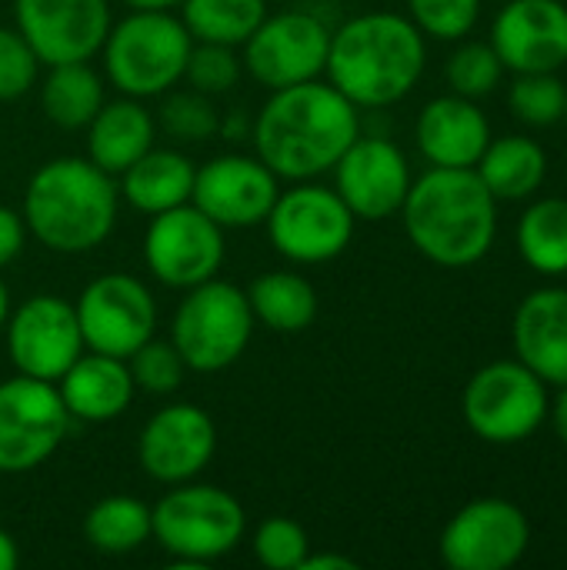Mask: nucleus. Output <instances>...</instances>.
I'll return each mask as SVG.
<instances>
[{"label": "nucleus", "instance_id": "obj_1", "mask_svg": "<svg viewBox=\"0 0 567 570\" xmlns=\"http://www.w3.org/2000/svg\"><path fill=\"white\" fill-rule=\"evenodd\" d=\"M358 134V107L321 77L271 90L251 127L257 157L277 174V180L291 184L317 180L334 170Z\"/></svg>", "mask_w": 567, "mask_h": 570}, {"label": "nucleus", "instance_id": "obj_2", "mask_svg": "<svg viewBox=\"0 0 567 570\" xmlns=\"http://www.w3.org/2000/svg\"><path fill=\"white\" fill-rule=\"evenodd\" d=\"M428 37L411 17L374 10L331 30L324 77L358 110H381L404 100L428 63Z\"/></svg>", "mask_w": 567, "mask_h": 570}, {"label": "nucleus", "instance_id": "obj_3", "mask_svg": "<svg viewBox=\"0 0 567 570\" xmlns=\"http://www.w3.org/2000/svg\"><path fill=\"white\" fill-rule=\"evenodd\" d=\"M401 220L424 261L461 271L491 254L498 237V200L475 167H431L411 184Z\"/></svg>", "mask_w": 567, "mask_h": 570}, {"label": "nucleus", "instance_id": "obj_4", "mask_svg": "<svg viewBox=\"0 0 567 570\" xmlns=\"http://www.w3.org/2000/svg\"><path fill=\"white\" fill-rule=\"evenodd\" d=\"M120 210L117 180L90 157H53L23 190V224L47 250L87 254L100 247Z\"/></svg>", "mask_w": 567, "mask_h": 570}, {"label": "nucleus", "instance_id": "obj_5", "mask_svg": "<svg viewBox=\"0 0 567 570\" xmlns=\"http://www.w3.org/2000/svg\"><path fill=\"white\" fill-rule=\"evenodd\" d=\"M154 541L177 570H201L237 551L247 531L244 504L214 484H174L154 508Z\"/></svg>", "mask_w": 567, "mask_h": 570}, {"label": "nucleus", "instance_id": "obj_6", "mask_svg": "<svg viewBox=\"0 0 567 570\" xmlns=\"http://www.w3.org/2000/svg\"><path fill=\"white\" fill-rule=\"evenodd\" d=\"M190 47L194 37L170 10H130L100 47L104 73L124 97H160L184 80Z\"/></svg>", "mask_w": 567, "mask_h": 570}, {"label": "nucleus", "instance_id": "obj_7", "mask_svg": "<svg viewBox=\"0 0 567 570\" xmlns=\"http://www.w3.org/2000/svg\"><path fill=\"white\" fill-rule=\"evenodd\" d=\"M254 314L247 294L231 281H204L184 294L170 321V341L187 371L217 374L237 364L254 337Z\"/></svg>", "mask_w": 567, "mask_h": 570}, {"label": "nucleus", "instance_id": "obj_8", "mask_svg": "<svg viewBox=\"0 0 567 570\" xmlns=\"http://www.w3.org/2000/svg\"><path fill=\"white\" fill-rule=\"evenodd\" d=\"M551 407V387L515 361L485 364L461 394V414L485 444H521L541 431Z\"/></svg>", "mask_w": 567, "mask_h": 570}, {"label": "nucleus", "instance_id": "obj_9", "mask_svg": "<svg viewBox=\"0 0 567 570\" xmlns=\"http://www.w3.org/2000/svg\"><path fill=\"white\" fill-rule=\"evenodd\" d=\"M264 224L281 257L301 267H314L338 261L351 247L358 217L334 187L297 180L291 190L277 194Z\"/></svg>", "mask_w": 567, "mask_h": 570}, {"label": "nucleus", "instance_id": "obj_10", "mask_svg": "<svg viewBox=\"0 0 567 570\" xmlns=\"http://www.w3.org/2000/svg\"><path fill=\"white\" fill-rule=\"evenodd\" d=\"M70 414L57 384L27 374L0 381V474L37 471L67 438Z\"/></svg>", "mask_w": 567, "mask_h": 570}, {"label": "nucleus", "instance_id": "obj_11", "mask_svg": "<svg viewBox=\"0 0 567 570\" xmlns=\"http://www.w3.org/2000/svg\"><path fill=\"white\" fill-rule=\"evenodd\" d=\"M224 227H217L190 200L150 217L144 234V264L154 281L174 291H190L224 267Z\"/></svg>", "mask_w": 567, "mask_h": 570}, {"label": "nucleus", "instance_id": "obj_12", "mask_svg": "<svg viewBox=\"0 0 567 570\" xmlns=\"http://www.w3.org/2000/svg\"><path fill=\"white\" fill-rule=\"evenodd\" d=\"M84 347L110 357H130L157 331V301L144 281L114 271L94 277L74 301Z\"/></svg>", "mask_w": 567, "mask_h": 570}, {"label": "nucleus", "instance_id": "obj_13", "mask_svg": "<svg viewBox=\"0 0 567 570\" xmlns=\"http://www.w3.org/2000/svg\"><path fill=\"white\" fill-rule=\"evenodd\" d=\"M328 47L331 27L321 17L307 10L267 13L244 40V67L261 87L281 90L324 77Z\"/></svg>", "mask_w": 567, "mask_h": 570}, {"label": "nucleus", "instance_id": "obj_14", "mask_svg": "<svg viewBox=\"0 0 567 570\" xmlns=\"http://www.w3.org/2000/svg\"><path fill=\"white\" fill-rule=\"evenodd\" d=\"M531 544L528 514L505 498L465 504L441 531V561L451 570H508Z\"/></svg>", "mask_w": 567, "mask_h": 570}, {"label": "nucleus", "instance_id": "obj_15", "mask_svg": "<svg viewBox=\"0 0 567 570\" xmlns=\"http://www.w3.org/2000/svg\"><path fill=\"white\" fill-rule=\"evenodd\" d=\"M3 337L17 374L50 384L87 351L74 304L57 294H33L20 307H10Z\"/></svg>", "mask_w": 567, "mask_h": 570}, {"label": "nucleus", "instance_id": "obj_16", "mask_svg": "<svg viewBox=\"0 0 567 570\" xmlns=\"http://www.w3.org/2000/svg\"><path fill=\"white\" fill-rule=\"evenodd\" d=\"M13 17L43 67L97 57L114 23L107 0H13Z\"/></svg>", "mask_w": 567, "mask_h": 570}, {"label": "nucleus", "instance_id": "obj_17", "mask_svg": "<svg viewBox=\"0 0 567 570\" xmlns=\"http://www.w3.org/2000/svg\"><path fill=\"white\" fill-rule=\"evenodd\" d=\"M277 194L281 180L257 154H217L197 167L190 204L204 210L217 227L241 230L264 224Z\"/></svg>", "mask_w": 567, "mask_h": 570}, {"label": "nucleus", "instance_id": "obj_18", "mask_svg": "<svg viewBox=\"0 0 567 570\" xmlns=\"http://www.w3.org/2000/svg\"><path fill=\"white\" fill-rule=\"evenodd\" d=\"M217 451V428L197 404L160 407L137 438V461L144 474L164 488L197 481Z\"/></svg>", "mask_w": 567, "mask_h": 570}, {"label": "nucleus", "instance_id": "obj_19", "mask_svg": "<svg viewBox=\"0 0 567 570\" xmlns=\"http://www.w3.org/2000/svg\"><path fill=\"white\" fill-rule=\"evenodd\" d=\"M411 184V164L388 137L358 134V140L334 164V190L358 220H384L401 214Z\"/></svg>", "mask_w": 567, "mask_h": 570}, {"label": "nucleus", "instance_id": "obj_20", "mask_svg": "<svg viewBox=\"0 0 567 570\" xmlns=\"http://www.w3.org/2000/svg\"><path fill=\"white\" fill-rule=\"evenodd\" d=\"M491 47L511 73L561 70L567 63V3L508 0L491 23Z\"/></svg>", "mask_w": 567, "mask_h": 570}, {"label": "nucleus", "instance_id": "obj_21", "mask_svg": "<svg viewBox=\"0 0 567 570\" xmlns=\"http://www.w3.org/2000/svg\"><path fill=\"white\" fill-rule=\"evenodd\" d=\"M414 140L431 167H475L491 144V124L478 100L444 94L421 107Z\"/></svg>", "mask_w": 567, "mask_h": 570}, {"label": "nucleus", "instance_id": "obj_22", "mask_svg": "<svg viewBox=\"0 0 567 570\" xmlns=\"http://www.w3.org/2000/svg\"><path fill=\"white\" fill-rule=\"evenodd\" d=\"M515 357L548 387L567 384V287L531 291L511 321Z\"/></svg>", "mask_w": 567, "mask_h": 570}, {"label": "nucleus", "instance_id": "obj_23", "mask_svg": "<svg viewBox=\"0 0 567 570\" xmlns=\"http://www.w3.org/2000/svg\"><path fill=\"white\" fill-rule=\"evenodd\" d=\"M134 377L124 357L84 351L57 381V394L70 414V421L107 424L117 421L134 401Z\"/></svg>", "mask_w": 567, "mask_h": 570}, {"label": "nucleus", "instance_id": "obj_24", "mask_svg": "<svg viewBox=\"0 0 567 570\" xmlns=\"http://www.w3.org/2000/svg\"><path fill=\"white\" fill-rule=\"evenodd\" d=\"M84 130H87V157L110 177H120L157 140V124L150 110L137 97H124V94L117 100H104V107L94 114V120Z\"/></svg>", "mask_w": 567, "mask_h": 570}, {"label": "nucleus", "instance_id": "obj_25", "mask_svg": "<svg viewBox=\"0 0 567 570\" xmlns=\"http://www.w3.org/2000/svg\"><path fill=\"white\" fill-rule=\"evenodd\" d=\"M197 164L174 147H150L144 157H137L120 174V200H127L134 210L154 217L160 210L180 207L190 200Z\"/></svg>", "mask_w": 567, "mask_h": 570}, {"label": "nucleus", "instance_id": "obj_26", "mask_svg": "<svg viewBox=\"0 0 567 570\" xmlns=\"http://www.w3.org/2000/svg\"><path fill=\"white\" fill-rule=\"evenodd\" d=\"M475 174L491 190V197L501 200H525L535 197L548 177V150L525 134L491 137L481 160L475 164Z\"/></svg>", "mask_w": 567, "mask_h": 570}, {"label": "nucleus", "instance_id": "obj_27", "mask_svg": "<svg viewBox=\"0 0 567 570\" xmlns=\"http://www.w3.org/2000/svg\"><path fill=\"white\" fill-rule=\"evenodd\" d=\"M244 294L254 321L274 334H301L317 321V291L297 271H264Z\"/></svg>", "mask_w": 567, "mask_h": 570}, {"label": "nucleus", "instance_id": "obj_28", "mask_svg": "<svg viewBox=\"0 0 567 570\" xmlns=\"http://www.w3.org/2000/svg\"><path fill=\"white\" fill-rule=\"evenodd\" d=\"M104 80L90 67V60L47 67V77L40 83V110L53 127L84 130L104 107Z\"/></svg>", "mask_w": 567, "mask_h": 570}, {"label": "nucleus", "instance_id": "obj_29", "mask_svg": "<svg viewBox=\"0 0 567 570\" xmlns=\"http://www.w3.org/2000/svg\"><path fill=\"white\" fill-rule=\"evenodd\" d=\"M84 538L94 551L120 558L134 554L154 538V518L150 508L140 498L130 494H110L97 501L84 518Z\"/></svg>", "mask_w": 567, "mask_h": 570}, {"label": "nucleus", "instance_id": "obj_30", "mask_svg": "<svg viewBox=\"0 0 567 570\" xmlns=\"http://www.w3.org/2000/svg\"><path fill=\"white\" fill-rule=\"evenodd\" d=\"M518 254L521 261L545 277L567 274V200L541 197L531 200L518 220Z\"/></svg>", "mask_w": 567, "mask_h": 570}, {"label": "nucleus", "instance_id": "obj_31", "mask_svg": "<svg viewBox=\"0 0 567 570\" xmlns=\"http://www.w3.org/2000/svg\"><path fill=\"white\" fill-rule=\"evenodd\" d=\"M267 17V0H180V20L194 40L244 47Z\"/></svg>", "mask_w": 567, "mask_h": 570}, {"label": "nucleus", "instance_id": "obj_32", "mask_svg": "<svg viewBox=\"0 0 567 570\" xmlns=\"http://www.w3.org/2000/svg\"><path fill=\"white\" fill-rule=\"evenodd\" d=\"M567 83L558 70H538V73H515V83L508 90V110L525 127H555L565 120Z\"/></svg>", "mask_w": 567, "mask_h": 570}, {"label": "nucleus", "instance_id": "obj_33", "mask_svg": "<svg viewBox=\"0 0 567 570\" xmlns=\"http://www.w3.org/2000/svg\"><path fill=\"white\" fill-rule=\"evenodd\" d=\"M160 127L184 144H204L221 134V110L214 107V97L187 87V90H167L160 94Z\"/></svg>", "mask_w": 567, "mask_h": 570}, {"label": "nucleus", "instance_id": "obj_34", "mask_svg": "<svg viewBox=\"0 0 567 570\" xmlns=\"http://www.w3.org/2000/svg\"><path fill=\"white\" fill-rule=\"evenodd\" d=\"M444 77H448L451 94H461L468 100H481L501 83L505 63L495 53L491 40L488 43L485 40H461L458 50L448 57Z\"/></svg>", "mask_w": 567, "mask_h": 570}, {"label": "nucleus", "instance_id": "obj_35", "mask_svg": "<svg viewBox=\"0 0 567 570\" xmlns=\"http://www.w3.org/2000/svg\"><path fill=\"white\" fill-rule=\"evenodd\" d=\"M130 377L137 384V391H147L154 397H167L174 394L184 377H187V364L180 357V351L174 347V341H144L130 357H127Z\"/></svg>", "mask_w": 567, "mask_h": 570}, {"label": "nucleus", "instance_id": "obj_36", "mask_svg": "<svg viewBox=\"0 0 567 570\" xmlns=\"http://www.w3.org/2000/svg\"><path fill=\"white\" fill-rule=\"evenodd\" d=\"M241 73H244V63L237 60L234 47H224V43L194 40V47L187 53V63H184L187 87H194V90H201L207 97H221V94L234 90Z\"/></svg>", "mask_w": 567, "mask_h": 570}, {"label": "nucleus", "instance_id": "obj_37", "mask_svg": "<svg viewBox=\"0 0 567 570\" xmlns=\"http://www.w3.org/2000/svg\"><path fill=\"white\" fill-rule=\"evenodd\" d=\"M254 558L267 570H301L304 558L311 554L307 531L291 518H267L254 531Z\"/></svg>", "mask_w": 567, "mask_h": 570}, {"label": "nucleus", "instance_id": "obj_38", "mask_svg": "<svg viewBox=\"0 0 567 570\" xmlns=\"http://www.w3.org/2000/svg\"><path fill=\"white\" fill-rule=\"evenodd\" d=\"M408 17L424 37L465 40L481 17V0H408Z\"/></svg>", "mask_w": 567, "mask_h": 570}, {"label": "nucleus", "instance_id": "obj_39", "mask_svg": "<svg viewBox=\"0 0 567 570\" xmlns=\"http://www.w3.org/2000/svg\"><path fill=\"white\" fill-rule=\"evenodd\" d=\"M40 73V60L17 27H0V104L20 100Z\"/></svg>", "mask_w": 567, "mask_h": 570}, {"label": "nucleus", "instance_id": "obj_40", "mask_svg": "<svg viewBox=\"0 0 567 570\" xmlns=\"http://www.w3.org/2000/svg\"><path fill=\"white\" fill-rule=\"evenodd\" d=\"M27 244V224H23V214H17L13 207H3L0 204V271L10 267L20 250Z\"/></svg>", "mask_w": 567, "mask_h": 570}, {"label": "nucleus", "instance_id": "obj_41", "mask_svg": "<svg viewBox=\"0 0 567 570\" xmlns=\"http://www.w3.org/2000/svg\"><path fill=\"white\" fill-rule=\"evenodd\" d=\"M301 570H358V561L348 554H307Z\"/></svg>", "mask_w": 567, "mask_h": 570}, {"label": "nucleus", "instance_id": "obj_42", "mask_svg": "<svg viewBox=\"0 0 567 570\" xmlns=\"http://www.w3.org/2000/svg\"><path fill=\"white\" fill-rule=\"evenodd\" d=\"M548 417H551V424H555L558 441L567 448V384L558 387V394H555V401H551V407H548Z\"/></svg>", "mask_w": 567, "mask_h": 570}, {"label": "nucleus", "instance_id": "obj_43", "mask_svg": "<svg viewBox=\"0 0 567 570\" xmlns=\"http://www.w3.org/2000/svg\"><path fill=\"white\" fill-rule=\"evenodd\" d=\"M20 564V548H17V541L0 528V570H17Z\"/></svg>", "mask_w": 567, "mask_h": 570}, {"label": "nucleus", "instance_id": "obj_44", "mask_svg": "<svg viewBox=\"0 0 567 570\" xmlns=\"http://www.w3.org/2000/svg\"><path fill=\"white\" fill-rule=\"evenodd\" d=\"M130 10H174L180 7V0H124Z\"/></svg>", "mask_w": 567, "mask_h": 570}, {"label": "nucleus", "instance_id": "obj_45", "mask_svg": "<svg viewBox=\"0 0 567 570\" xmlns=\"http://www.w3.org/2000/svg\"><path fill=\"white\" fill-rule=\"evenodd\" d=\"M7 317H10V291H7V284H3V277H0V331H3V324H7Z\"/></svg>", "mask_w": 567, "mask_h": 570}, {"label": "nucleus", "instance_id": "obj_46", "mask_svg": "<svg viewBox=\"0 0 567 570\" xmlns=\"http://www.w3.org/2000/svg\"><path fill=\"white\" fill-rule=\"evenodd\" d=\"M565 124H567V107H565Z\"/></svg>", "mask_w": 567, "mask_h": 570}]
</instances>
